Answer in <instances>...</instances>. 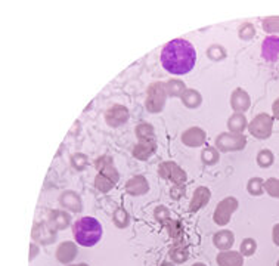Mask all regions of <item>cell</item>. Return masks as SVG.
I'll return each mask as SVG.
<instances>
[{"mask_svg":"<svg viewBox=\"0 0 279 266\" xmlns=\"http://www.w3.org/2000/svg\"><path fill=\"white\" fill-rule=\"evenodd\" d=\"M136 135L142 141H154V130L146 123H142L139 127H136Z\"/></svg>","mask_w":279,"mask_h":266,"instance_id":"e0dca14e","label":"cell"},{"mask_svg":"<svg viewBox=\"0 0 279 266\" xmlns=\"http://www.w3.org/2000/svg\"><path fill=\"white\" fill-rule=\"evenodd\" d=\"M73 234L80 246L92 247L102 237V227L95 217H83L74 224Z\"/></svg>","mask_w":279,"mask_h":266,"instance_id":"7a4b0ae2","label":"cell"},{"mask_svg":"<svg viewBox=\"0 0 279 266\" xmlns=\"http://www.w3.org/2000/svg\"><path fill=\"white\" fill-rule=\"evenodd\" d=\"M74 256H76V247L71 244V243H64L60 248H58V259H60L61 262H70V260H73L74 259Z\"/></svg>","mask_w":279,"mask_h":266,"instance_id":"9a60e30c","label":"cell"},{"mask_svg":"<svg viewBox=\"0 0 279 266\" xmlns=\"http://www.w3.org/2000/svg\"><path fill=\"white\" fill-rule=\"evenodd\" d=\"M197 62V52L194 46L183 38L169 41L161 52V64L172 74H186Z\"/></svg>","mask_w":279,"mask_h":266,"instance_id":"6da1fadb","label":"cell"},{"mask_svg":"<svg viewBox=\"0 0 279 266\" xmlns=\"http://www.w3.org/2000/svg\"><path fill=\"white\" fill-rule=\"evenodd\" d=\"M170 256H172V259H175L176 262H183V260L188 259V253L183 251V250H172Z\"/></svg>","mask_w":279,"mask_h":266,"instance_id":"4316f807","label":"cell"},{"mask_svg":"<svg viewBox=\"0 0 279 266\" xmlns=\"http://www.w3.org/2000/svg\"><path fill=\"white\" fill-rule=\"evenodd\" d=\"M220 266H242V256L237 251H226L217 256Z\"/></svg>","mask_w":279,"mask_h":266,"instance_id":"30bf717a","label":"cell"},{"mask_svg":"<svg viewBox=\"0 0 279 266\" xmlns=\"http://www.w3.org/2000/svg\"><path fill=\"white\" fill-rule=\"evenodd\" d=\"M194 266H205V265H204V263H195Z\"/></svg>","mask_w":279,"mask_h":266,"instance_id":"1f68e13d","label":"cell"},{"mask_svg":"<svg viewBox=\"0 0 279 266\" xmlns=\"http://www.w3.org/2000/svg\"><path fill=\"white\" fill-rule=\"evenodd\" d=\"M113 185H114V181L113 179H106V176H103V174H99L96 178V187H98V190L108 191L113 188Z\"/></svg>","mask_w":279,"mask_h":266,"instance_id":"d4e9b609","label":"cell"},{"mask_svg":"<svg viewBox=\"0 0 279 266\" xmlns=\"http://www.w3.org/2000/svg\"><path fill=\"white\" fill-rule=\"evenodd\" d=\"M276 266H279V260H278V263H276Z\"/></svg>","mask_w":279,"mask_h":266,"instance_id":"836d02e7","label":"cell"},{"mask_svg":"<svg viewBox=\"0 0 279 266\" xmlns=\"http://www.w3.org/2000/svg\"><path fill=\"white\" fill-rule=\"evenodd\" d=\"M61 203L67 207H70L74 211H80V200L79 197L73 192H68V194H64L62 198H61Z\"/></svg>","mask_w":279,"mask_h":266,"instance_id":"2e32d148","label":"cell"},{"mask_svg":"<svg viewBox=\"0 0 279 266\" xmlns=\"http://www.w3.org/2000/svg\"><path fill=\"white\" fill-rule=\"evenodd\" d=\"M256 248H257L256 241L251 240V238H247V240H244L242 244H241V253H242L244 256H253L254 251H256Z\"/></svg>","mask_w":279,"mask_h":266,"instance_id":"44dd1931","label":"cell"},{"mask_svg":"<svg viewBox=\"0 0 279 266\" xmlns=\"http://www.w3.org/2000/svg\"><path fill=\"white\" fill-rule=\"evenodd\" d=\"M183 102L188 105V107H198L199 102H201V96L194 91H188L185 95H183Z\"/></svg>","mask_w":279,"mask_h":266,"instance_id":"7402d4cb","label":"cell"},{"mask_svg":"<svg viewBox=\"0 0 279 266\" xmlns=\"http://www.w3.org/2000/svg\"><path fill=\"white\" fill-rule=\"evenodd\" d=\"M165 102V87L161 83H152L148 89L146 108L152 113H158Z\"/></svg>","mask_w":279,"mask_h":266,"instance_id":"5b68a950","label":"cell"},{"mask_svg":"<svg viewBox=\"0 0 279 266\" xmlns=\"http://www.w3.org/2000/svg\"><path fill=\"white\" fill-rule=\"evenodd\" d=\"M183 188H180L179 191L178 190H172V197H175V198H179L180 195H182V194H183Z\"/></svg>","mask_w":279,"mask_h":266,"instance_id":"4dcf8cb0","label":"cell"},{"mask_svg":"<svg viewBox=\"0 0 279 266\" xmlns=\"http://www.w3.org/2000/svg\"><path fill=\"white\" fill-rule=\"evenodd\" d=\"M257 163H259L260 167H269V166H272V163H273V154L269 151V150L260 151L259 155H257Z\"/></svg>","mask_w":279,"mask_h":266,"instance_id":"ac0fdd59","label":"cell"},{"mask_svg":"<svg viewBox=\"0 0 279 266\" xmlns=\"http://www.w3.org/2000/svg\"><path fill=\"white\" fill-rule=\"evenodd\" d=\"M254 27L251 25V24H244L242 27H241V30H239V37L244 38V40H248V38H251L254 36Z\"/></svg>","mask_w":279,"mask_h":266,"instance_id":"484cf974","label":"cell"},{"mask_svg":"<svg viewBox=\"0 0 279 266\" xmlns=\"http://www.w3.org/2000/svg\"><path fill=\"white\" fill-rule=\"evenodd\" d=\"M162 266H173V265H170V263H164Z\"/></svg>","mask_w":279,"mask_h":266,"instance_id":"d6a6232c","label":"cell"},{"mask_svg":"<svg viewBox=\"0 0 279 266\" xmlns=\"http://www.w3.org/2000/svg\"><path fill=\"white\" fill-rule=\"evenodd\" d=\"M210 200V191L205 190V188H198L194 194V198H192V203H191V211H195L199 210L201 207H204L207 204V201Z\"/></svg>","mask_w":279,"mask_h":266,"instance_id":"8fae6325","label":"cell"},{"mask_svg":"<svg viewBox=\"0 0 279 266\" xmlns=\"http://www.w3.org/2000/svg\"><path fill=\"white\" fill-rule=\"evenodd\" d=\"M228 126H229L231 132L241 133L247 127V118H245V115H242L241 113H237V114H234L229 118Z\"/></svg>","mask_w":279,"mask_h":266,"instance_id":"5bb4252c","label":"cell"},{"mask_svg":"<svg viewBox=\"0 0 279 266\" xmlns=\"http://www.w3.org/2000/svg\"><path fill=\"white\" fill-rule=\"evenodd\" d=\"M263 187H264V184H263V181L260 178H253L248 182V192L253 194V195H261Z\"/></svg>","mask_w":279,"mask_h":266,"instance_id":"d6986e66","label":"cell"},{"mask_svg":"<svg viewBox=\"0 0 279 266\" xmlns=\"http://www.w3.org/2000/svg\"><path fill=\"white\" fill-rule=\"evenodd\" d=\"M263 54H264V58L267 59H273L276 57V54H279V38H266L263 45Z\"/></svg>","mask_w":279,"mask_h":266,"instance_id":"4fadbf2b","label":"cell"},{"mask_svg":"<svg viewBox=\"0 0 279 266\" xmlns=\"http://www.w3.org/2000/svg\"><path fill=\"white\" fill-rule=\"evenodd\" d=\"M238 207V201L232 197L229 198H225L221 203H219L217 209L214 211V222L217 225H226L229 224V219H231V214L237 210Z\"/></svg>","mask_w":279,"mask_h":266,"instance_id":"8992f818","label":"cell"},{"mask_svg":"<svg viewBox=\"0 0 279 266\" xmlns=\"http://www.w3.org/2000/svg\"><path fill=\"white\" fill-rule=\"evenodd\" d=\"M250 129V133L259 139H266L270 136L272 133V129H273V120L272 117L267 114H259L248 126Z\"/></svg>","mask_w":279,"mask_h":266,"instance_id":"277c9868","label":"cell"},{"mask_svg":"<svg viewBox=\"0 0 279 266\" xmlns=\"http://www.w3.org/2000/svg\"><path fill=\"white\" fill-rule=\"evenodd\" d=\"M273 241L276 246H279V224L275 225V228H273Z\"/></svg>","mask_w":279,"mask_h":266,"instance_id":"f1b7e54d","label":"cell"},{"mask_svg":"<svg viewBox=\"0 0 279 266\" xmlns=\"http://www.w3.org/2000/svg\"><path fill=\"white\" fill-rule=\"evenodd\" d=\"M213 241H214V246L220 250H228V248L232 247L235 237L231 231H220L214 235Z\"/></svg>","mask_w":279,"mask_h":266,"instance_id":"9c48e42d","label":"cell"},{"mask_svg":"<svg viewBox=\"0 0 279 266\" xmlns=\"http://www.w3.org/2000/svg\"><path fill=\"white\" fill-rule=\"evenodd\" d=\"M232 108L237 111V113H242V111H247L248 107H250V96L247 92H244L242 89H237L234 94H232Z\"/></svg>","mask_w":279,"mask_h":266,"instance_id":"ba28073f","label":"cell"},{"mask_svg":"<svg viewBox=\"0 0 279 266\" xmlns=\"http://www.w3.org/2000/svg\"><path fill=\"white\" fill-rule=\"evenodd\" d=\"M169 87H173V89H170V94L172 95H180V92L185 91V86L180 81H170L169 83Z\"/></svg>","mask_w":279,"mask_h":266,"instance_id":"83f0119b","label":"cell"},{"mask_svg":"<svg viewBox=\"0 0 279 266\" xmlns=\"http://www.w3.org/2000/svg\"><path fill=\"white\" fill-rule=\"evenodd\" d=\"M263 28L267 33H279V17L264 19L263 21Z\"/></svg>","mask_w":279,"mask_h":266,"instance_id":"ffe728a7","label":"cell"},{"mask_svg":"<svg viewBox=\"0 0 279 266\" xmlns=\"http://www.w3.org/2000/svg\"><path fill=\"white\" fill-rule=\"evenodd\" d=\"M247 139L241 133H221L216 139V145L220 151H239L245 147Z\"/></svg>","mask_w":279,"mask_h":266,"instance_id":"3957f363","label":"cell"},{"mask_svg":"<svg viewBox=\"0 0 279 266\" xmlns=\"http://www.w3.org/2000/svg\"><path fill=\"white\" fill-rule=\"evenodd\" d=\"M272 108H273V114H275V117L279 120V99H276V101L273 102V107H272Z\"/></svg>","mask_w":279,"mask_h":266,"instance_id":"f546056e","label":"cell"},{"mask_svg":"<svg viewBox=\"0 0 279 266\" xmlns=\"http://www.w3.org/2000/svg\"><path fill=\"white\" fill-rule=\"evenodd\" d=\"M219 158V154L214 148H207L202 151V160L207 163V164H214Z\"/></svg>","mask_w":279,"mask_h":266,"instance_id":"cb8c5ba5","label":"cell"},{"mask_svg":"<svg viewBox=\"0 0 279 266\" xmlns=\"http://www.w3.org/2000/svg\"><path fill=\"white\" fill-rule=\"evenodd\" d=\"M127 117H129V111L121 105H116V107H113L106 111L105 118H106V123L109 126H120L127 120Z\"/></svg>","mask_w":279,"mask_h":266,"instance_id":"52a82bcc","label":"cell"},{"mask_svg":"<svg viewBox=\"0 0 279 266\" xmlns=\"http://www.w3.org/2000/svg\"><path fill=\"white\" fill-rule=\"evenodd\" d=\"M155 151V142L154 141H142L140 145L135 148V157H138L140 160H146L152 152Z\"/></svg>","mask_w":279,"mask_h":266,"instance_id":"7c38bea8","label":"cell"},{"mask_svg":"<svg viewBox=\"0 0 279 266\" xmlns=\"http://www.w3.org/2000/svg\"><path fill=\"white\" fill-rule=\"evenodd\" d=\"M264 188H266V191H267L272 197L279 198V179H275V178L267 179V181L264 182Z\"/></svg>","mask_w":279,"mask_h":266,"instance_id":"603a6c76","label":"cell"}]
</instances>
